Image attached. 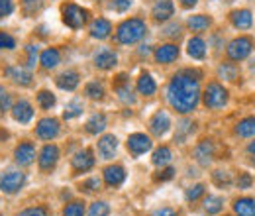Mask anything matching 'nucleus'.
Returning a JSON list of instances; mask_svg holds the SVG:
<instances>
[{"mask_svg": "<svg viewBox=\"0 0 255 216\" xmlns=\"http://www.w3.org/2000/svg\"><path fill=\"white\" fill-rule=\"evenodd\" d=\"M238 187H240V189H250V187H252V177H250L248 173H242L240 179H238Z\"/></svg>", "mask_w": 255, "mask_h": 216, "instance_id": "obj_49", "label": "nucleus"}, {"mask_svg": "<svg viewBox=\"0 0 255 216\" xmlns=\"http://www.w3.org/2000/svg\"><path fill=\"white\" fill-rule=\"evenodd\" d=\"M179 57V47L173 43H165L155 49V61L157 63H173Z\"/></svg>", "mask_w": 255, "mask_h": 216, "instance_id": "obj_17", "label": "nucleus"}, {"mask_svg": "<svg viewBox=\"0 0 255 216\" xmlns=\"http://www.w3.org/2000/svg\"><path fill=\"white\" fill-rule=\"evenodd\" d=\"M236 134L242 136V138H252L255 136V118L250 116V118H244L242 122L236 126Z\"/></svg>", "mask_w": 255, "mask_h": 216, "instance_id": "obj_29", "label": "nucleus"}, {"mask_svg": "<svg viewBox=\"0 0 255 216\" xmlns=\"http://www.w3.org/2000/svg\"><path fill=\"white\" fill-rule=\"evenodd\" d=\"M167 100L181 114L192 112L200 100V89H198L196 79H192L185 73L175 75L167 87Z\"/></svg>", "mask_w": 255, "mask_h": 216, "instance_id": "obj_1", "label": "nucleus"}, {"mask_svg": "<svg viewBox=\"0 0 255 216\" xmlns=\"http://www.w3.org/2000/svg\"><path fill=\"white\" fill-rule=\"evenodd\" d=\"M41 2L43 0H22V6H24V12L26 14H33L41 8Z\"/></svg>", "mask_w": 255, "mask_h": 216, "instance_id": "obj_42", "label": "nucleus"}, {"mask_svg": "<svg viewBox=\"0 0 255 216\" xmlns=\"http://www.w3.org/2000/svg\"><path fill=\"white\" fill-rule=\"evenodd\" d=\"M71 165H73V171H77V173H85V171L93 169L95 157L91 154V150H81V152H77V154L73 155V159H71Z\"/></svg>", "mask_w": 255, "mask_h": 216, "instance_id": "obj_10", "label": "nucleus"}, {"mask_svg": "<svg viewBox=\"0 0 255 216\" xmlns=\"http://www.w3.org/2000/svg\"><path fill=\"white\" fill-rule=\"evenodd\" d=\"M104 128H106V116L104 114H93L91 118H89V122H87V132L89 134H100V132H104Z\"/></svg>", "mask_w": 255, "mask_h": 216, "instance_id": "obj_28", "label": "nucleus"}, {"mask_svg": "<svg viewBox=\"0 0 255 216\" xmlns=\"http://www.w3.org/2000/svg\"><path fill=\"white\" fill-rule=\"evenodd\" d=\"M194 157H196V161H198L200 165H208L210 159H212V142H208V140L200 142V144L194 148Z\"/></svg>", "mask_w": 255, "mask_h": 216, "instance_id": "obj_24", "label": "nucleus"}, {"mask_svg": "<svg viewBox=\"0 0 255 216\" xmlns=\"http://www.w3.org/2000/svg\"><path fill=\"white\" fill-rule=\"evenodd\" d=\"M118 63V57H116V53L112 51V49H106V47H102V49H98L95 53V65L98 69H112L114 65Z\"/></svg>", "mask_w": 255, "mask_h": 216, "instance_id": "obj_16", "label": "nucleus"}, {"mask_svg": "<svg viewBox=\"0 0 255 216\" xmlns=\"http://www.w3.org/2000/svg\"><path fill=\"white\" fill-rule=\"evenodd\" d=\"M108 215H110V207L106 203H102V201L93 203L91 209H89V216H108Z\"/></svg>", "mask_w": 255, "mask_h": 216, "instance_id": "obj_38", "label": "nucleus"}, {"mask_svg": "<svg viewBox=\"0 0 255 216\" xmlns=\"http://www.w3.org/2000/svg\"><path fill=\"white\" fill-rule=\"evenodd\" d=\"M187 51L192 59H204L206 55V43L200 37H191L187 43Z\"/></svg>", "mask_w": 255, "mask_h": 216, "instance_id": "obj_26", "label": "nucleus"}, {"mask_svg": "<svg viewBox=\"0 0 255 216\" xmlns=\"http://www.w3.org/2000/svg\"><path fill=\"white\" fill-rule=\"evenodd\" d=\"M139 53H141V55H147V53H149V49H147V45H141V49H139Z\"/></svg>", "mask_w": 255, "mask_h": 216, "instance_id": "obj_56", "label": "nucleus"}, {"mask_svg": "<svg viewBox=\"0 0 255 216\" xmlns=\"http://www.w3.org/2000/svg\"><path fill=\"white\" fill-rule=\"evenodd\" d=\"M26 51H28V65L32 67V65H35V57H37V47H33V45H28L26 47Z\"/></svg>", "mask_w": 255, "mask_h": 216, "instance_id": "obj_52", "label": "nucleus"}, {"mask_svg": "<svg viewBox=\"0 0 255 216\" xmlns=\"http://www.w3.org/2000/svg\"><path fill=\"white\" fill-rule=\"evenodd\" d=\"M55 83H57V87L63 89V91H75V89L79 87V75H77L75 71H65V73H61V75L55 79Z\"/></svg>", "mask_w": 255, "mask_h": 216, "instance_id": "obj_21", "label": "nucleus"}, {"mask_svg": "<svg viewBox=\"0 0 255 216\" xmlns=\"http://www.w3.org/2000/svg\"><path fill=\"white\" fill-rule=\"evenodd\" d=\"M234 213L238 216H255V201L254 199H238L234 203Z\"/></svg>", "mask_w": 255, "mask_h": 216, "instance_id": "obj_27", "label": "nucleus"}, {"mask_svg": "<svg viewBox=\"0 0 255 216\" xmlns=\"http://www.w3.org/2000/svg\"><path fill=\"white\" fill-rule=\"evenodd\" d=\"M85 94L89 96V98H93V100H100L102 96H104V87L100 85V83H89L87 87H85Z\"/></svg>", "mask_w": 255, "mask_h": 216, "instance_id": "obj_36", "label": "nucleus"}, {"mask_svg": "<svg viewBox=\"0 0 255 216\" xmlns=\"http://www.w3.org/2000/svg\"><path fill=\"white\" fill-rule=\"evenodd\" d=\"M151 216H177V213L173 209H169V207H163V209H157Z\"/></svg>", "mask_w": 255, "mask_h": 216, "instance_id": "obj_53", "label": "nucleus"}, {"mask_svg": "<svg viewBox=\"0 0 255 216\" xmlns=\"http://www.w3.org/2000/svg\"><path fill=\"white\" fill-rule=\"evenodd\" d=\"M12 118L20 124H30L33 118V108L28 100H18L12 106Z\"/></svg>", "mask_w": 255, "mask_h": 216, "instance_id": "obj_11", "label": "nucleus"}, {"mask_svg": "<svg viewBox=\"0 0 255 216\" xmlns=\"http://www.w3.org/2000/svg\"><path fill=\"white\" fill-rule=\"evenodd\" d=\"M16 47V39L6 33V31H0V49H14Z\"/></svg>", "mask_w": 255, "mask_h": 216, "instance_id": "obj_41", "label": "nucleus"}, {"mask_svg": "<svg viewBox=\"0 0 255 216\" xmlns=\"http://www.w3.org/2000/svg\"><path fill=\"white\" fill-rule=\"evenodd\" d=\"M112 31V24L106 18H96L95 22L91 24V35L95 39H106Z\"/></svg>", "mask_w": 255, "mask_h": 216, "instance_id": "obj_20", "label": "nucleus"}, {"mask_svg": "<svg viewBox=\"0 0 255 216\" xmlns=\"http://www.w3.org/2000/svg\"><path fill=\"white\" fill-rule=\"evenodd\" d=\"M212 177H214V183L216 185H230V175L226 173V171H214L212 173Z\"/></svg>", "mask_w": 255, "mask_h": 216, "instance_id": "obj_47", "label": "nucleus"}, {"mask_svg": "<svg viewBox=\"0 0 255 216\" xmlns=\"http://www.w3.org/2000/svg\"><path fill=\"white\" fill-rule=\"evenodd\" d=\"M59 59H61V53H59V49H55V47H47V49L39 55V63H41L43 69H55V67L59 65Z\"/></svg>", "mask_w": 255, "mask_h": 216, "instance_id": "obj_23", "label": "nucleus"}, {"mask_svg": "<svg viewBox=\"0 0 255 216\" xmlns=\"http://www.w3.org/2000/svg\"><path fill=\"white\" fill-rule=\"evenodd\" d=\"M192 130H194V124H192L191 120H183V122L179 124V132L175 134V140L183 144V142H185V138L191 134Z\"/></svg>", "mask_w": 255, "mask_h": 216, "instance_id": "obj_37", "label": "nucleus"}, {"mask_svg": "<svg viewBox=\"0 0 255 216\" xmlns=\"http://www.w3.org/2000/svg\"><path fill=\"white\" fill-rule=\"evenodd\" d=\"M37 104L47 110V108L55 106V96L49 93V91H41V93L37 94Z\"/></svg>", "mask_w": 255, "mask_h": 216, "instance_id": "obj_40", "label": "nucleus"}, {"mask_svg": "<svg viewBox=\"0 0 255 216\" xmlns=\"http://www.w3.org/2000/svg\"><path fill=\"white\" fill-rule=\"evenodd\" d=\"M124 179H126V173H124V169L120 165H110V167L104 169V181L110 187L122 185Z\"/></svg>", "mask_w": 255, "mask_h": 216, "instance_id": "obj_19", "label": "nucleus"}, {"mask_svg": "<svg viewBox=\"0 0 255 216\" xmlns=\"http://www.w3.org/2000/svg\"><path fill=\"white\" fill-rule=\"evenodd\" d=\"M33 157H35V148H33V144H30V142H24V144H20V146L14 150V159H16V163L22 165V167L32 165Z\"/></svg>", "mask_w": 255, "mask_h": 216, "instance_id": "obj_12", "label": "nucleus"}, {"mask_svg": "<svg viewBox=\"0 0 255 216\" xmlns=\"http://www.w3.org/2000/svg\"><path fill=\"white\" fill-rule=\"evenodd\" d=\"M175 12V6L171 0H157L151 8V16L155 22H167Z\"/></svg>", "mask_w": 255, "mask_h": 216, "instance_id": "obj_14", "label": "nucleus"}, {"mask_svg": "<svg viewBox=\"0 0 255 216\" xmlns=\"http://www.w3.org/2000/svg\"><path fill=\"white\" fill-rule=\"evenodd\" d=\"M83 189L85 191H96V189H100V179H89V181H85L83 183Z\"/></svg>", "mask_w": 255, "mask_h": 216, "instance_id": "obj_51", "label": "nucleus"}, {"mask_svg": "<svg viewBox=\"0 0 255 216\" xmlns=\"http://www.w3.org/2000/svg\"><path fill=\"white\" fill-rule=\"evenodd\" d=\"M61 16H63V22L71 28V30H79L87 24L89 20V10L81 8L79 4H73V2H67L61 6Z\"/></svg>", "mask_w": 255, "mask_h": 216, "instance_id": "obj_3", "label": "nucleus"}, {"mask_svg": "<svg viewBox=\"0 0 255 216\" xmlns=\"http://www.w3.org/2000/svg\"><path fill=\"white\" fill-rule=\"evenodd\" d=\"M131 2L133 0H110V8L116 12H126V10H129Z\"/></svg>", "mask_w": 255, "mask_h": 216, "instance_id": "obj_43", "label": "nucleus"}, {"mask_svg": "<svg viewBox=\"0 0 255 216\" xmlns=\"http://www.w3.org/2000/svg\"><path fill=\"white\" fill-rule=\"evenodd\" d=\"M155 91H157V85H155L153 77L147 75V73H143L137 79V93L143 94V96H151V94H155Z\"/></svg>", "mask_w": 255, "mask_h": 216, "instance_id": "obj_25", "label": "nucleus"}, {"mask_svg": "<svg viewBox=\"0 0 255 216\" xmlns=\"http://www.w3.org/2000/svg\"><path fill=\"white\" fill-rule=\"evenodd\" d=\"M116 150H118V140H116V136L106 134V136H102V138L98 140V154H100L102 159H112L114 154H116Z\"/></svg>", "mask_w": 255, "mask_h": 216, "instance_id": "obj_13", "label": "nucleus"}, {"mask_svg": "<svg viewBox=\"0 0 255 216\" xmlns=\"http://www.w3.org/2000/svg\"><path fill=\"white\" fill-rule=\"evenodd\" d=\"M128 150H129V154L137 157V155L145 154V152L151 150V140L145 134H131L128 138Z\"/></svg>", "mask_w": 255, "mask_h": 216, "instance_id": "obj_8", "label": "nucleus"}, {"mask_svg": "<svg viewBox=\"0 0 255 216\" xmlns=\"http://www.w3.org/2000/svg\"><path fill=\"white\" fill-rule=\"evenodd\" d=\"M14 12V2L12 0H0V18H6Z\"/></svg>", "mask_w": 255, "mask_h": 216, "instance_id": "obj_44", "label": "nucleus"}, {"mask_svg": "<svg viewBox=\"0 0 255 216\" xmlns=\"http://www.w3.org/2000/svg\"><path fill=\"white\" fill-rule=\"evenodd\" d=\"M147 31V26L143 20L139 18H129L126 22H122L116 30V41L122 43V45H129V43H135L139 41Z\"/></svg>", "mask_w": 255, "mask_h": 216, "instance_id": "obj_2", "label": "nucleus"}, {"mask_svg": "<svg viewBox=\"0 0 255 216\" xmlns=\"http://www.w3.org/2000/svg\"><path fill=\"white\" fill-rule=\"evenodd\" d=\"M85 215V205L81 201H75L71 205H67L63 211V216H83Z\"/></svg>", "mask_w": 255, "mask_h": 216, "instance_id": "obj_39", "label": "nucleus"}, {"mask_svg": "<svg viewBox=\"0 0 255 216\" xmlns=\"http://www.w3.org/2000/svg\"><path fill=\"white\" fill-rule=\"evenodd\" d=\"M35 134L41 140H53L59 134V120L55 118H43L35 126Z\"/></svg>", "mask_w": 255, "mask_h": 216, "instance_id": "obj_9", "label": "nucleus"}, {"mask_svg": "<svg viewBox=\"0 0 255 216\" xmlns=\"http://www.w3.org/2000/svg\"><path fill=\"white\" fill-rule=\"evenodd\" d=\"M173 169L171 167H167V169H163V171H159L157 175H155V181H167V179H171L173 177Z\"/></svg>", "mask_w": 255, "mask_h": 216, "instance_id": "obj_50", "label": "nucleus"}, {"mask_svg": "<svg viewBox=\"0 0 255 216\" xmlns=\"http://www.w3.org/2000/svg\"><path fill=\"white\" fill-rule=\"evenodd\" d=\"M210 24H212V20L208 18V16H202V14H198V16H192L189 18V28L192 31H204L210 28Z\"/></svg>", "mask_w": 255, "mask_h": 216, "instance_id": "obj_31", "label": "nucleus"}, {"mask_svg": "<svg viewBox=\"0 0 255 216\" xmlns=\"http://www.w3.org/2000/svg\"><path fill=\"white\" fill-rule=\"evenodd\" d=\"M57 159H59V148L57 146H53V144H47L41 152H39V169L41 171H51L53 167H55V163H57Z\"/></svg>", "mask_w": 255, "mask_h": 216, "instance_id": "obj_7", "label": "nucleus"}, {"mask_svg": "<svg viewBox=\"0 0 255 216\" xmlns=\"http://www.w3.org/2000/svg\"><path fill=\"white\" fill-rule=\"evenodd\" d=\"M0 110H10V94L6 93L2 87H0Z\"/></svg>", "mask_w": 255, "mask_h": 216, "instance_id": "obj_48", "label": "nucleus"}, {"mask_svg": "<svg viewBox=\"0 0 255 216\" xmlns=\"http://www.w3.org/2000/svg\"><path fill=\"white\" fill-rule=\"evenodd\" d=\"M120 79V85H116V93H118V98L122 100V102H126V104H133V96H131V91H129V87L124 85V75H120L118 77Z\"/></svg>", "mask_w": 255, "mask_h": 216, "instance_id": "obj_33", "label": "nucleus"}, {"mask_svg": "<svg viewBox=\"0 0 255 216\" xmlns=\"http://www.w3.org/2000/svg\"><path fill=\"white\" fill-rule=\"evenodd\" d=\"M26 183V175L22 171H8L0 177V191L6 195H14L18 193Z\"/></svg>", "mask_w": 255, "mask_h": 216, "instance_id": "obj_6", "label": "nucleus"}, {"mask_svg": "<svg viewBox=\"0 0 255 216\" xmlns=\"http://www.w3.org/2000/svg\"><path fill=\"white\" fill-rule=\"evenodd\" d=\"M202 195H204V187L194 185V187H191V189L187 191V201H196V199H200Z\"/></svg>", "mask_w": 255, "mask_h": 216, "instance_id": "obj_45", "label": "nucleus"}, {"mask_svg": "<svg viewBox=\"0 0 255 216\" xmlns=\"http://www.w3.org/2000/svg\"><path fill=\"white\" fill-rule=\"evenodd\" d=\"M204 211L208 215H218L222 211V199L220 197H206L204 199Z\"/></svg>", "mask_w": 255, "mask_h": 216, "instance_id": "obj_34", "label": "nucleus"}, {"mask_svg": "<svg viewBox=\"0 0 255 216\" xmlns=\"http://www.w3.org/2000/svg\"><path fill=\"white\" fill-rule=\"evenodd\" d=\"M252 49H254V43L250 37H236L228 45V57L234 61H242L252 53Z\"/></svg>", "mask_w": 255, "mask_h": 216, "instance_id": "obj_5", "label": "nucleus"}, {"mask_svg": "<svg viewBox=\"0 0 255 216\" xmlns=\"http://www.w3.org/2000/svg\"><path fill=\"white\" fill-rule=\"evenodd\" d=\"M218 75L226 81H236L238 79V67L232 65V63H224L222 67L218 69Z\"/></svg>", "mask_w": 255, "mask_h": 216, "instance_id": "obj_35", "label": "nucleus"}, {"mask_svg": "<svg viewBox=\"0 0 255 216\" xmlns=\"http://www.w3.org/2000/svg\"><path fill=\"white\" fill-rule=\"evenodd\" d=\"M18 216H47V211H45L43 207H32V209L22 211Z\"/></svg>", "mask_w": 255, "mask_h": 216, "instance_id": "obj_46", "label": "nucleus"}, {"mask_svg": "<svg viewBox=\"0 0 255 216\" xmlns=\"http://www.w3.org/2000/svg\"><path fill=\"white\" fill-rule=\"evenodd\" d=\"M169 126H171V120H169V116H167V112H155L153 114V118L149 120V130L155 134V136H165L167 132H169Z\"/></svg>", "mask_w": 255, "mask_h": 216, "instance_id": "obj_15", "label": "nucleus"}, {"mask_svg": "<svg viewBox=\"0 0 255 216\" xmlns=\"http://www.w3.org/2000/svg\"><path fill=\"white\" fill-rule=\"evenodd\" d=\"M204 102L208 108H222L228 102V91L220 83H210L204 91Z\"/></svg>", "mask_w": 255, "mask_h": 216, "instance_id": "obj_4", "label": "nucleus"}, {"mask_svg": "<svg viewBox=\"0 0 255 216\" xmlns=\"http://www.w3.org/2000/svg\"><path fill=\"white\" fill-rule=\"evenodd\" d=\"M179 2H181V6H183V8H192L198 0H179Z\"/></svg>", "mask_w": 255, "mask_h": 216, "instance_id": "obj_55", "label": "nucleus"}, {"mask_svg": "<svg viewBox=\"0 0 255 216\" xmlns=\"http://www.w3.org/2000/svg\"><path fill=\"white\" fill-rule=\"evenodd\" d=\"M171 157H173L171 150H169L167 146H161V148H157V150L153 152L151 161H153V165H157V167H165V165L171 161Z\"/></svg>", "mask_w": 255, "mask_h": 216, "instance_id": "obj_30", "label": "nucleus"}, {"mask_svg": "<svg viewBox=\"0 0 255 216\" xmlns=\"http://www.w3.org/2000/svg\"><path fill=\"white\" fill-rule=\"evenodd\" d=\"M81 112H83V102H81L79 98H75L73 102H69V104L65 106L63 118L65 120H73V118H77Z\"/></svg>", "mask_w": 255, "mask_h": 216, "instance_id": "obj_32", "label": "nucleus"}, {"mask_svg": "<svg viewBox=\"0 0 255 216\" xmlns=\"http://www.w3.org/2000/svg\"><path fill=\"white\" fill-rule=\"evenodd\" d=\"M179 33H181L179 26H171V28H167V31H165V35H169V37H179Z\"/></svg>", "mask_w": 255, "mask_h": 216, "instance_id": "obj_54", "label": "nucleus"}, {"mask_svg": "<svg viewBox=\"0 0 255 216\" xmlns=\"http://www.w3.org/2000/svg\"><path fill=\"white\" fill-rule=\"evenodd\" d=\"M6 75L14 81V83H18V85H22V87H28L30 83H32V73L28 71V69H24V67H8L6 69Z\"/></svg>", "mask_w": 255, "mask_h": 216, "instance_id": "obj_18", "label": "nucleus"}, {"mask_svg": "<svg viewBox=\"0 0 255 216\" xmlns=\"http://www.w3.org/2000/svg\"><path fill=\"white\" fill-rule=\"evenodd\" d=\"M230 20H232V24H234L236 28L248 30V28L252 26V22H254V16H252L250 10H236V12H232Z\"/></svg>", "mask_w": 255, "mask_h": 216, "instance_id": "obj_22", "label": "nucleus"}, {"mask_svg": "<svg viewBox=\"0 0 255 216\" xmlns=\"http://www.w3.org/2000/svg\"><path fill=\"white\" fill-rule=\"evenodd\" d=\"M250 154L255 155V142H252V144H250Z\"/></svg>", "mask_w": 255, "mask_h": 216, "instance_id": "obj_57", "label": "nucleus"}]
</instances>
